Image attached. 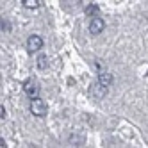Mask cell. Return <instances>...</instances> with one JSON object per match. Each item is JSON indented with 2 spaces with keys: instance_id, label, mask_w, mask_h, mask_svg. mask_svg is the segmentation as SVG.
<instances>
[{
  "instance_id": "9",
  "label": "cell",
  "mask_w": 148,
  "mask_h": 148,
  "mask_svg": "<svg viewBox=\"0 0 148 148\" xmlns=\"http://www.w3.org/2000/svg\"><path fill=\"white\" fill-rule=\"evenodd\" d=\"M97 13H98V5H97V4H91V5L86 7V14H88V16H95Z\"/></svg>"
},
{
  "instance_id": "11",
  "label": "cell",
  "mask_w": 148,
  "mask_h": 148,
  "mask_svg": "<svg viewBox=\"0 0 148 148\" xmlns=\"http://www.w3.org/2000/svg\"><path fill=\"white\" fill-rule=\"evenodd\" d=\"M0 118H2V120H5V109H4V105L0 107Z\"/></svg>"
},
{
  "instance_id": "1",
  "label": "cell",
  "mask_w": 148,
  "mask_h": 148,
  "mask_svg": "<svg viewBox=\"0 0 148 148\" xmlns=\"http://www.w3.org/2000/svg\"><path fill=\"white\" fill-rule=\"evenodd\" d=\"M30 112H32L34 116H39V118H43V116L47 114V105L45 102L41 98H32V102H30Z\"/></svg>"
},
{
  "instance_id": "10",
  "label": "cell",
  "mask_w": 148,
  "mask_h": 148,
  "mask_svg": "<svg viewBox=\"0 0 148 148\" xmlns=\"http://www.w3.org/2000/svg\"><path fill=\"white\" fill-rule=\"evenodd\" d=\"M9 29H11V25H9V22L4 20V22H2V30H4V32H9Z\"/></svg>"
},
{
  "instance_id": "7",
  "label": "cell",
  "mask_w": 148,
  "mask_h": 148,
  "mask_svg": "<svg viewBox=\"0 0 148 148\" xmlns=\"http://www.w3.org/2000/svg\"><path fill=\"white\" fill-rule=\"evenodd\" d=\"M23 7H27V9H38L41 4H39V0H23Z\"/></svg>"
},
{
  "instance_id": "3",
  "label": "cell",
  "mask_w": 148,
  "mask_h": 148,
  "mask_svg": "<svg viewBox=\"0 0 148 148\" xmlns=\"http://www.w3.org/2000/svg\"><path fill=\"white\" fill-rule=\"evenodd\" d=\"M89 93L93 95L95 98H98V100H100V98H103L105 95H107V86H103V84L98 80V82H95L93 86L89 88Z\"/></svg>"
},
{
  "instance_id": "6",
  "label": "cell",
  "mask_w": 148,
  "mask_h": 148,
  "mask_svg": "<svg viewBox=\"0 0 148 148\" xmlns=\"http://www.w3.org/2000/svg\"><path fill=\"white\" fill-rule=\"evenodd\" d=\"M98 80L103 84V86H111V84H112V75H111V73H107V71H102V73H98Z\"/></svg>"
},
{
  "instance_id": "4",
  "label": "cell",
  "mask_w": 148,
  "mask_h": 148,
  "mask_svg": "<svg viewBox=\"0 0 148 148\" xmlns=\"http://www.w3.org/2000/svg\"><path fill=\"white\" fill-rule=\"evenodd\" d=\"M103 29H105V23H103V20H102V18H98V16H95L91 22H89V32H91V34H95V36L100 34Z\"/></svg>"
},
{
  "instance_id": "8",
  "label": "cell",
  "mask_w": 148,
  "mask_h": 148,
  "mask_svg": "<svg viewBox=\"0 0 148 148\" xmlns=\"http://www.w3.org/2000/svg\"><path fill=\"white\" fill-rule=\"evenodd\" d=\"M48 66V59H47V56H39L38 57V68L39 70H45Z\"/></svg>"
},
{
  "instance_id": "2",
  "label": "cell",
  "mask_w": 148,
  "mask_h": 148,
  "mask_svg": "<svg viewBox=\"0 0 148 148\" xmlns=\"http://www.w3.org/2000/svg\"><path fill=\"white\" fill-rule=\"evenodd\" d=\"M41 47H43V39H41L38 34H32V36L27 39V50L30 52V54H34V52L41 50Z\"/></svg>"
},
{
  "instance_id": "5",
  "label": "cell",
  "mask_w": 148,
  "mask_h": 148,
  "mask_svg": "<svg viewBox=\"0 0 148 148\" xmlns=\"http://www.w3.org/2000/svg\"><path fill=\"white\" fill-rule=\"evenodd\" d=\"M23 91L29 95L30 98L38 97V93H39V86H38V82H36V80H27V82L23 84Z\"/></svg>"
}]
</instances>
